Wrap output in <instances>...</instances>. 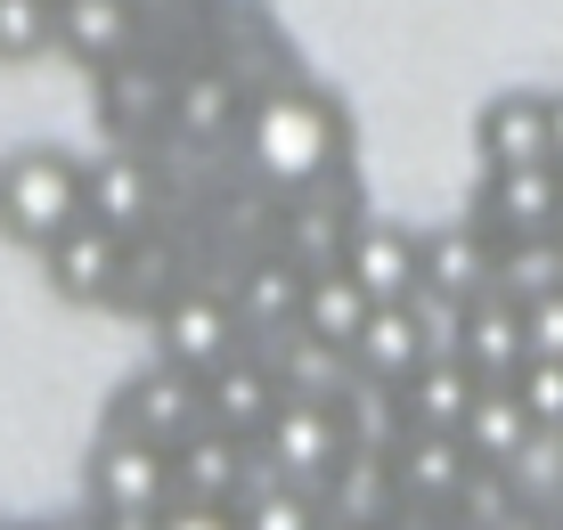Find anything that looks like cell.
<instances>
[{
	"instance_id": "obj_18",
	"label": "cell",
	"mask_w": 563,
	"mask_h": 530,
	"mask_svg": "<svg viewBox=\"0 0 563 530\" xmlns=\"http://www.w3.org/2000/svg\"><path fill=\"white\" fill-rule=\"evenodd\" d=\"M417 286L441 294V302H457V310L482 302V294H490V238H482V229H465V221L417 238Z\"/></svg>"
},
{
	"instance_id": "obj_12",
	"label": "cell",
	"mask_w": 563,
	"mask_h": 530,
	"mask_svg": "<svg viewBox=\"0 0 563 530\" xmlns=\"http://www.w3.org/2000/svg\"><path fill=\"white\" fill-rule=\"evenodd\" d=\"M335 269L367 294V302H409V294H417V229L360 221L352 238H343V262Z\"/></svg>"
},
{
	"instance_id": "obj_7",
	"label": "cell",
	"mask_w": 563,
	"mask_h": 530,
	"mask_svg": "<svg viewBox=\"0 0 563 530\" xmlns=\"http://www.w3.org/2000/svg\"><path fill=\"white\" fill-rule=\"evenodd\" d=\"M254 441H262V457L278 465V482H295V489H327V474L352 457L335 408H310V400H278Z\"/></svg>"
},
{
	"instance_id": "obj_34",
	"label": "cell",
	"mask_w": 563,
	"mask_h": 530,
	"mask_svg": "<svg viewBox=\"0 0 563 530\" xmlns=\"http://www.w3.org/2000/svg\"><path fill=\"white\" fill-rule=\"evenodd\" d=\"M0 530H16V522H0Z\"/></svg>"
},
{
	"instance_id": "obj_16",
	"label": "cell",
	"mask_w": 563,
	"mask_h": 530,
	"mask_svg": "<svg viewBox=\"0 0 563 530\" xmlns=\"http://www.w3.org/2000/svg\"><path fill=\"white\" fill-rule=\"evenodd\" d=\"M197 400H205V424L229 441H254L269 424V408H278V384H269V367L254 351H238V360H221L212 376H197Z\"/></svg>"
},
{
	"instance_id": "obj_4",
	"label": "cell",
	"mask_w": 563,
	"mask_h": 530,
	"mask_svg": "<svg viewBox=\"0 0 563 530\" xmlns=\"http://www.w3.org/2000/svg\"><path fill=\"white\" fill-rule=\"evenodd\" d=\"M205 424V400H197V376H180V367H140V376L114 384L107 400V424L99 433H123V441H147V449H172L180 433H197Z\"/></svg>"
},
{
	"instance_id": "obj_14",
	"label": "cell",
	"mask_w": 563,
	"mask_h": 530,
	"mask_svg": "<svg viewBox=\"0 0 563 530\" xmlns=\"http://www.w3.org/2000/svg\"><path fill=\"white\" fill-rule=\"evenodd\" d=\"M474 147H482V172L548 164V98L539 90H498L490 107L474 114Z\"/></svg>"
},
{
	"instance_id": "obj_1",
	"label": "cell",
	"mask_w": 563,
	"mask_h": 530,
	"mask_svg": "<svg viewBox=\"0 0 563 530\" xmlns=\"http://www.w3.org/2000/svg\"><path fill=\"white\" fill-rule=\"evenodd\" d=\"M238 147L262 180L278 188H310L335 172L343 155V107H327L310 82H278L269 98H245V123H238Z\"/></svg>"
},
{
	"instance_id": "obj_20",
	"label": "cell",
	"mask_w": 563,
	"mask_h": 530,
	"mask_svg": "<svg viewBox=\"0 0 563 530\" xmlns=\"http://www.w3.org/2000/svg\"><path fill=\"white\" fill-rule=\"evenodd\" d=\"M131 33H140V9H131V0H57L49 49H66V57H82V66L107 74V66H123Z\"/></svg>"
},
{
	"instance_id": "obj_28",
	"label": "cell",
	"mask_w": 563,
	"mask_h": 530,
	"mask_svg": "<svg viewBox=\"0 0 563 530\" xmlns=\"http://www.w3.org/2000/svg\"><path fill=\"white\" fill-rule=\"evenodd\" d=\"M515 400H522V417H531L539 433H563V367L555 360H522L515 367Z\"/></svg>"
},
{
	"instance_id": "obj_31",
	"label": "cell",
	"mask_w": 563,
	"mask_h": 530,
	"mask_svg": "<svg viewBox=\"0 0 563 530\" xmlns=\"http://www.w3.org/2000/svg\"><path fill=\"white\" fill-rule=\"evenodd\" d=\"M548 164L563 172V90H548Z\"/></svg>"
},
{
	"instance_id": "obj_15",
	"label": "cell",
	"mask_w": 563,
	"mask_h": 530,
	"mask_svg": "<svg viewBox=\"0 0 563 530\" xmlns=\"http://www.w3.org/2000/svg\"><path fill=\"white\" fill-rule=\"evenodd\" d=\"M172 465V506H238V474H245V441L212 433V424H197V433H180L164 449Z\"/></svg>"
},
{
	"instance_id": "obj_23",
	"label": "cell",
	"mask_w": 563,
	"mask_h": 530,
	"mask_svg": "<svg viewBox=\"0 0 563 530\" xmlns=\"http://www.w3.org/2000/svg\"><path fill=\"white\" fill-rule=\"evenodd\" d=\"M367 310H376V302H367V294L343 278V269H310V278H302V302H295V335H302V343L343 351V343L360 335Z\"/></svg>"
},
{
	"instance_id": "obj_19",
	"label": "cell",
	"mask_w": 563,
	"mask_h": 530,
	"mask_svg": "<svg viewBox=\"0 0 563 530\" xmlns=\"http://www.w3.org/2000/svg\"><path fill=\"white\" fill-rule=\"evenodd\" d=\"M229 310H238V335L245 343H269V335H295V302H302V269L286 262V253H262V262H245L238 286H221Z\"/></svg>"
},
{
	"instance_id": "obj_35",
	"label": "cell",
	"mask_w": 563,
	"mask_h": 530,
	"mask_svg": "<svg viewBox=\"0 0 563 530\" xmlns=\"http://www.w3.org/2000/svg\"><path fill=\"white\" fill-rule=\"evenodd\" d=\"M555 245H563V229H555Z\"/></svg>"
},
{
	"instance_id": "obj_3",
	"label": "cell",
	"mask_w": 563,
	"mask_h": 530,
	"mask_svg": "<svg viewBox=\"0 0 563 530\" xmlns=\"http://www.w3.org/2000/svg\"><path fill=\"white\" fill-rule=\"evenodd\" d=\"M238 351H245V335H238V310H229L221 286H180L155 310V360L180 367V376H212Z\"/></svg>"
},
{
	"instance_id": "obj_13",
	"label": "cell",
	"mask_w": 563,
	"mask_h": 530,
	"mask_svg": "<svg viewBox=\"0 0 563 530\" xmlns=\"http://www.w3.org/2000/svg\"><path fill=\"white\" fill-rule=\"evenodd\" d=\"M245 90L238 74H221V66H197V74H172V107H164V140H205V147H221V140H238V123H245Z\"/></svg>"
},
{
	"instance_id": "obj_32",
	"label": "cell",
	"mask_w": 563,
	"mask_h": 530,
	"mask_svg": "<svg viewBox=\"0 0 563 530\" xmlns=\"http://www.w3.org/2000/svg\"><path fill=\"white\" fill-rule=\"evenodd\" d=\"M33 530H99V515H57V522H33Z\"/></svg>"
},
{
	"instance_id": "obj_10",
	"label": "cell",
	"mask_w": 563,
	"mask_h": 530,
	"mask_svg": "<svg viewBox=\"0 0 563 530\" xmlns=\"http://www.w3.org/2000/svg\"><path fill=\"white\" fill-rule=\"evenodd\" d=\"M114 269H123V238H107L99 221H66L57 238L42 245V278L57 302H107L114 294Z\"/></svg>"
},
{
	"instance_id": "obj_30",
	"label": "cell",
	"mask_w": 563,
	"mask_h": 530,
	"mask_svg": "<svg viewBox=\"0 0 563 530\" xmlns=\"http://www.w3.org/2000/svg\"><path fill=\"white\" fill-rule=\"evenodd\" d=\"M155 530H238V515L229 506H164Z\"/></svg>"
},
{
	"instance_id": "obj_21",
	"label": "cell",
	"mask_w": 563,
	"mask_h": 530,
	"mask_svg": "<svg viewBox=\"0 0 563 530\" xmlns=\"http://www.w3.org/2000/svg\"><path fill=\"white\" fill-rule=\"evenodd\" d=\"M531 433H539V424L522 417L515 384H474V408H465L457 441H465V457H474L482 474H507V465H515V449L531 441Z\"/></svg>"
},
{
	"instance_id": "obj_26",
	"label": "cell",
	"mask_w": 563,
	"mask_h": 530,
	"mask_svg": "<svg viewBox=\"0 0 563 530\" xmlns=\"http://www.w3.org/2000/svg\"><path fill=\"white\" fill-rule=\"evenodd\" d=\"M229 515H238V530H327L319 498H310V489H295V482H278V489H254V498H238Z\"/></svg>"
},
{
	"instance_id": "obj_33",
	"label": "cell",
	"mask_w": 563,
	"mask_h": 530,
	"mask_svg": "<svg viewBox=\"0 0 563 530\" xmlns=\"http://www.w3.org/2000/svg\"><path fill=\"white\" fill-rule=\"evenodd\" d=\"M327 530H352V522H327Z\"/></svg>"
},
{
	"instance_id": "obj_11",
	"label": "cell",
	"mask_w": 563,
	"mask_h": 530,
	"mask_svg": "<svg viewBox=\"0 0 563 530\" xmlns=\"http://www.w3.org/2000/svg\"><path fill=\"white\" fill-rule=\"evenodd\" d=\"M424 360H433V351H424L409 302H376V310L360 319V335L343 343V367H352L360 384H376V391H400Z\"/></svg>"
},
{
	"instance_id": "obj_6",
	"label": "cell",
	"mask_w": 563,
	"mask_h": 530,
	"mask_svg": "<svg viewBox=\"0 0 563 530\" xmlns=\"http://www.w3.org/2000/svg\"><path fill=\"white\" fill-rule=\"evenodd\" d=\"M82 489H90V515H164L172 506V465L164 449L147 441H123V433H99L82 465Z\"/></svg>"
},
{
	"instance_id": "obj_27",
	"label": "cell",
	"mask_w": 563,
	"mask_h": 530,
	"mask_svg": "<svg viewBox=\"0 0 563 530\" xmlns=\"http://www.w3.org/2000/svg\"><path fill=\"white\" fill-rule=\"evenodd\" d=\"M57 33V0H0V66H33Z\"/></svg>"
},
{
	"instance_id": "obj_25",
	"label": "cell",
	"mask_w": 563,
	"mask_h": 530,
	"mask_svg": "<svg viewBox=\"0 0 563 530\" xmlns=\"http://www.w3.org/2000/svg\"><path fill=\"white\" fill-rule=\"evenodd\" d=\"M563 286V245L555 238H515V245H490V294L498 302H539V294Z\"/></svg>"
},
{
	"instance_id": "obj_2",
	"label": "cell",
	"mask_w": 563,
	"mask_h": 530,
	"mask_svg": "<svg viewBox=\"0 0 563 530\" xmlns=\"http://www.w3.org/2000/svg\"><path fill=\"white\" fill-rule=\"evenodd\" d=\"M66 221H82V155H66V147L0 155V238L42 253Z\"/></svg>"
},
{
	"instance_id": "obj_24",
	"label": "cell",
	"mask_w": 563,
	"mask_h": 530,
	"mask_svg": "<svg viewBox=\"0 0 563 530\" xmlns=\"http://www.w3.org/2000/svg\"><path fill=\"white\" fill-rule=\"evenodd\" d=\"M164 107H172V74H131V66H107V98H99V114H107V131L114 140H164Z\"/></svg>"
},
{
	"instance_id": "obj_17",
	"label": "cell",
	"mask_w": 563,
	"mask_h": 530,
	"mask_svg": "<svg viewBox=\"0 0 563 530\" xmlns=\"http://www.w3.org/2000/svg\"><path fill=\"white\" fill-rule=\"evenodd\" d=\"M450 360H457L474 384H515V367H522V310L498 302V294L465 302V310H457V351H450Z\"/></svg>"
},
{
	"instance_id": "obj_22",
	"label": "cell",
	"mask_w": 563,
	"mask_h": 530,
	"mask_svg": "<svg viewBox=\"0 0 563 530\" xmlns=\"http://www.w3.org/2000/svg\"><path fill=\"white\" fill-rule=\"evenodd\" d=\"M465 408H474V376H465L457 360H424L409 384L393 391V417L400 433H457Z\"/></svg>"
},
{
	"instance_id": "obj_8",
	"label": "cell",
	"mask_w": 563,
	"mask_h": 530,
	"mask_svg": "<svg viewBox=\"0 0 563 530\" xmlns=\"http://www.w3.org/2000/svg\"><path fill=\"white\" fill-rule=\"evenodd\" d=\"M155 212H164V180H155L147 155L114 147V155H99V164H82V221H99L107 238H123V245L147 238Z\"/></svg>"
},
{
	"instance_id": "obj_9",
	"label": "cell",
	"mask_w": 563,
	"mask_h": 530,
	"mask_svg": "<svg viewBox=\"0 0 563 530\" xmlns=\"http://www.w3.org/2000/svg\"><path fill=\"white\" fill-rule=\"evenodd\" d=\"M384 474H393V498H400V506H457L465 482H474L482 465L465 457L457 433H393Z\"/></svg>"
},
{
	"instance_id": "obj_29",
	"label": "cell",
	"mask_w": 563,
	"mask_h": 530,
	"mask_svg": "<svg viewBox=\"0 0 563 530\" xmlns=\"http://www.w3.org/2000/svg\"><path fill=\"white\" fill-rule=\"evenodd\" d=\"M522 360H555L563 367V286L522 302Z\"/></svg>"
},
{
	"instance_id": "obj_5",
	"label": "cell",
	"mask_w": 563,
	"mask_h": 530,
	"mask_svg": "<svg viewBox=\"0 0 563 530\" xmlns=\"http://www.w3.org/2000/svg\"><path fill=\"white\" fill-rule=\"evenodd\" d=\"M465 229H482L490 245L555 238V229H563V172H555V164H531V172H482L474 205H465Z\"/></svg>"
}]
</instances>
